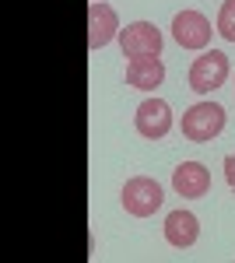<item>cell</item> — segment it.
I'll return each instance as SVG.
<instances>
[{"label":"cell","mask_w":235,"mask_h":263,"mask_svg":"<svg viewBox=\"0 0 235 263\" xmlns=\"http://www.w3.org/2000/svg\"><path fill=\"white\" fill-rule=\"evenodd\" d=\"M225 130V109L218 102H196L183 112V137L193 144H207L214 141Z\"/></svg>","instance_id":"cell-1"},{"label":"cell","mask_w":235,"mask_h":263,"mask_svg":"<svg viewBox=\"0 0 235 263\" xmlns=\"http://www.w3.org/2000/svg\"><path fill=\"white\" fill-rule=\"evenodd\" d=\"M228 81V57L221 49H204L190 67V88L196 95H211Z\"/></svg>","instance_id":"cell-2"},{"label":"cell","mask_w":235,"mask_h":263,"mask_svg":"<svg viewBox=\"0 0 235 263\" xmlns=\"http://www.w3.org/2000/svg\"><path fill=\"white\" fill-rule=\"evenodd\" d=\"M161 200H165V193H161V186L151 176H134V179H126V186H123V207L134 218H151L158 207H161Z\"/></svg>","instance_id":"cell-3"},{"label":"cell","mask_w":235,"mask_h":263,"mask_svg":"<svg viewBox=\"0 0 235 263\" xmlns=\"http://www.w3.org/2000/svg\"><path fill=\"white\" fill-rule=\"evenodd\" d=\"M134 126H137L140 137L148 141H161L169 130H172V109L165 99H144L134 112Z\"/></svg>","instance_id":"cell-4"},{"label":"cell","mask_w":235,"mask_h":263,"mask_svg":"<svg viewBox=\"0 0 235 263\" xmlns=\"http://www.w3.org/2000/svg\"><path fill=\"white\" fill-rule=\"evenodd\" d=\"M119 46H123V57H158L161 53V32H158L151 21H134L119 32Z\"/></svg>","instance_id":"cell-5"},{"label":"cell","mask_w":235,"mask_h":263,"mask_svg":"<svg viewBox=\"0 0 235 263\" xmlns=\"http://www.w3.org/2000/svg\"><path fill=\"white\" fill-rule=\"evenodd\" d=\"M211 21L204 18L200 11H179L172 18V39L183 46V49H207L211 42Z\"/></svg>","instance_id":"cell-6"},{"label":"cell","mask_w":235,"mask_h":263,"mask_svg":"<svg viewBox=\"0 0 235 263\" xmlns=\"http://www.w3.org/2000/svg\"><path fill=\"white\" fill-rule=\"evenodd\" d=\"M116 35H119L116 11H113L109 4H102V0H92V4H88V49L98 53L102 46H109Z\"/></svg>","instance_id":"cell-7"},{"label":"cell","mask_w":235,"mask_h":263,"mask_svg":"<svg viewBox=\"0 0 235 263\" xmlns=\"http://www.w3.org/2000/svg\"><path fill=\"white\" fill-rule=\"evenodd\" d=\"M172 190H176L179 197H207V190H211V172L204 168L200 162H183L179 168H172Z\"/></svg>","instance_id":"cell-8"},{"label":"cell","mask_w":235,"mask_h":263,"mask_svg":"<svg viewBox=\"0 0 235 263\" xmlns=\"http://www.w3.org/2000/svg\"><path fill=\"white\" fill-rule=\"evenodd\" d=\"M165 81V63L158 57H134L126 63V84L140 88V91H155L158 84Z\"/></svg>","instance_id":"cell-9"},{"label":"cell","mask_w":235,"mask_h":263,"mask_svg":"<svg viewBox=\"0 0 235 263\" xmlns=\"http://www.w3.org/2000/svg\"><path fill=\"white\" fill-rule=\"evenodd\" d=\"M165 239H169V246H176V249H190L200 239L196 214H190V211H172L165 218Z\"/></svg>","instance_id":"cell-10"},{"label":"cell","mask_w":235,"mask_h":263,"mask_svg":"<svg viewBox=\"0 0 235 263\" xmlns=\"http://www.w3.org/2000/svg\"><path fill=\"white\" fill-rule=\"evenodd\" d=\"M218 35L235 42V0H225L218 11Z\"/></svg>","instance_id":"cell-11"},{"label":"cell","mask_w":235,"mask_h":263,"mask_svg":"<svg viewBox=\"0 0 235 263\" xmlns=\"http://www.w3.org/2000/svg\"><path fill=\"white\" fill-rule=\"evenodd\" d=\"M225 179L235 190V155H225Z\"/></svg>","instance_id":"cell-12"}]
</instances>
